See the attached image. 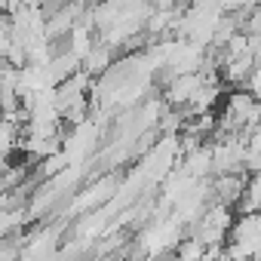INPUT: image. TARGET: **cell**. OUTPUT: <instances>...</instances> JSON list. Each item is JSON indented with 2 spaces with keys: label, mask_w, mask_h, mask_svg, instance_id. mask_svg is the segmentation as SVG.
I'll list each match as a JSON object with an SVG mask.
<instances>
[{
  "label": "cell",
  "mask_w": 261,
  "mask_h": 261,
  "mask_svg": "<svg viewBox=\"0 0 261 261\" xmlns=\"http://www.w3.org/2000/svg\"><path fill=\"white\" fill-rule=\"evenodd\" d=\"M224 249L230 261H255V255L261 252V212H243L233 221Z\"/></svg>",
  "instance_id": "1"
}]
</instances>
